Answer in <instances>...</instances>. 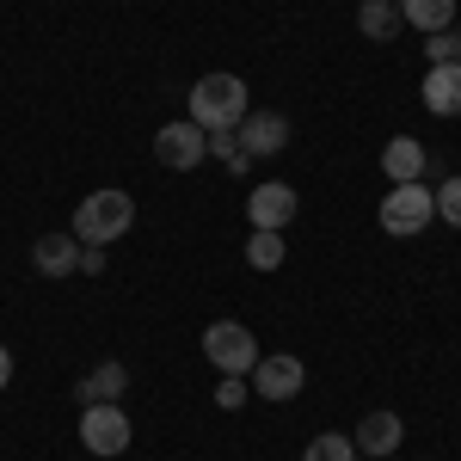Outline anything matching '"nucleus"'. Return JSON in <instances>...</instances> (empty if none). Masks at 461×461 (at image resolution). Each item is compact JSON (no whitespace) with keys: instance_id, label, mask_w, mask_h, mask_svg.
<instances>
[{"instance_id":"obj_23","label":"nucleus","mask_w":461,"mask_h":461,"mask_svg":"<svg viewBox=\"0 0 461 461\" xmlns=\"http://www.w3.org/2000/svg\"><path fill=\"white\" fill-rule=\"evenodd\" d=\"M6 382H13V351L0 345V388H6Z\"/></svg>"},{"instance_id":"obj_2","label":"nucleus","mask_w":461,"mask_h":461,"mask_svg":"<svg viewBox=\"0 0 461 461\" xmlns=\"http://www.w3.org/2000/svg\"><path fill=\"white\" fill-rule=\"evenodd\" d=\"M130 221H136V197L130 191H93L74 210V240L80 247H111L117 234H130Z\"/></svg>"},{"instance_id":"obj_18","label":"nucleus","mask_w":461,"mask_h":461,"mask_svg":"<svg viewBox=\"0 0 461 461\" xmlns=\"http://www.w3.org/2000/svg\"><path fill=\"white\" fill-rule=\"evenodd\" d=\"M302 461H357V443L345 430H326V437H314V443L302 449Z\"/></svg>"},{"instance_id":"obj_13","label":"nucleus","mask_w":461,"mask_h":461,"mask_svg":"<svg viewBox=\"0 0 461 461\" xmlns=\"http://www.w3.org/2000/svg\"><path fill=\"white\" fill-rule=\"evenodd\" d=\"M123 388H130V369H123V363H99V369L80 382V406H117Z\"/></svg>"},{"instance_id":"obj_22","label":"nucleus","mask_w":461,"mask_h":461,"mask_svg":"<svg viewBox=\"0 0 461 461\" xmlns=\"http://www.w3.org/2000/svg\"><path fill=\"white\" fill-rule=\"evenodd\" d=\"M240 400H247V388H240V382H221V388H215V406H221V412H234Z\"/></svg>"},{"instance_id":"obj_20","label":"nucleus","mask_w":461,"mask_h":461,"mask_svg":"<svg viewBox=\"0 0 461 461\" xmlns=\"http://www.w3.org/2000/svg\"><path fill=\"white\" fill-rule=\"evenodd\" d=\"M430 197H437V215L449 228H461V178H443V191H430Z\"/></svg>"},{"instance_id":"obj_12","label":"nucleus","mask_w":461,"mask_h":461,"mask_svg":"<svg viewBox=\"0 0 461 461\" xmlns=\"http://www.w3.org/2000/svg\"><path fill=\"white\" fill-rule=\"evenodd\" d=\"M425 111H437V117H461V62H443V68L425 74Z\"/></svg>"},{"instance_id":"obj_15","label":"nucleus","mask_w":461,"mask_h":461,"mask_svg":"<svg viewBox=\"0 0 461 461\" xmlns=\"http://www.w3.org/2000/svg\"><path fill=\"white\" fill-rule=\"evenodd\" d=\"M393 6H400V19L419 25V32H443V25H456V0H393Z\"/></svg>"},{"instance_id":"obj_14","label":"nucleus","mask_w":461,"mask_h":461,"mask_svg":"<svg viewBox=\"0 0 461 461\" xmlns=\"http://www.w3.org/2000/svg\"><path fill=\"white\" fill-rule=\"evenodd\" d=\"M382 173H388L393 185H412V178L425 173V148L412 142V136H393V142L382 148Z\"/></svg>"},{"instance_id":"obj_4","label":"nucleus","mask_w":461,"mask_h":461,"mask_svg":"<svg viewBox=\"0 0 461 461\" xmlns=\"http://www.w3.org/2000/svg\"><path fill=\"white\" fill-rule=\"evenodd\" d=\"M203 357H210L221 375H252V363H258V339H252L240 320H215L210 332H203Z\"/></svg>"},{"instance_id":"obj_3","label":"nucleus","mask_w":461,"mask_h":461,"mask_svg":"<svg viewBox=\"0 0 461 461\" xmlns=\"http://www.w3.org/2000/svg\"><path fill=\"white\" fill-rule=\"evenodd\" d=\"M430 215H437V197H430V185H393L388 197H382V228H388L393 240H412V234H425Z\"/></svg>"},{"instance_id":"obj_7","label":"nucleus","mask_w":461,"mask_h":461,"mask_svg":"<svg viewBox=\"0 0 461 461\" xmlns=\"http://www.w3.org/2000/svg\"><path fill=\"white\" fill-rule=\"evenodd\" d=\"M80 443H86L93 456H123V449H130V419H123L117 406H86Z\"/></svg>"},{"instance_id":"obj_10","label":"nucleus","mask_w":461,"mask_h":461,"mask_svg":"<svg viewBox=\"0 0 461 461\" xmlns=\"http://www.w3.org/2000/svg\"><path fill=\"white\" fill-rule=\"evenodd\" d=\"M400 437H406L400 412H369L351 443H357V456H388V449H400Z\"/></svg>"},{"instance_id":"obj_1","label":"nucleus","mask_w":461,"mask_h":461,"mask_svg":"<svg viewBox=\"0 0 461 461\" xmlns=\"http://www.w3.org/2000/svg\"><path fill=\"white\" fill-rule=\"evenodd\" d=\"M247 117V80L240 74H203L191 86V123L197 130H240Z\"/></svg>"},{"instance_id":"obj_6","label":"nucleus","mask_w":461,"mask_h":461,"mask_svg":"<svg viewBox=\"0 0 461 461\" xmlns=\"http://www.w3.org/2000/svg\"><path fill=\"white\" fill-rule=\"evenodd\" d=\"M234 136H240V154H247V160H271V154L289 148V117L284 111H247Z\"/></svg>"},{"instance_id":"obj_9","label":"nucleus","mask_w":461,"mask_h":461,"mask_svg":"<svg viewBox=\"0 0 461 461\" xmlns=\"http://www.w3.org/2000/svg\"><path fill=\"white\" fill-rule=\"evenodd\" d=\"M247 215H252V228H271V234H284L289 221H295V185H284V178H271V185H252Z\"/></svg>"},{"instance_id":"obj_11","label":"nucleus","mask_w":461,"mask_h":461,"mask_svg":"<svg viewBox=\"0 0 461 461\" xmlns=\"http://www.w3.org/2000/svg\"><path fill=\"white\" fill-rule=\"evenodd\" d=\"M32 265L43 277H74V265H80V240L74 234H43L32 247Z\"/></svg>"},{"instance_id":"obj_8","label":"nucleus","mask_w":461,"mask_h":461,"mask_svg":"<svg viewBox=\"0 0 461 461\" xmlns=\"http://www.w3.org/2000/svg\"><path fill=\"white\" fill-rule=\"evenodd\" d=\"M302 382H308V369H302V357H289V351L258 357V363H252V388L265 393V400H295Z\"/></svg>"},{"instance_id":"obj_17","label":"nucleus","mask_w":461,"mask_h":461,"mask_svg":"<svg viewBox=\"0 0 461 461\" xmlns=\"http://www.w3.org/2000/svg\"><path fill=\"white\" fill-rule=\"evenodd\" d=\"M247 265H252V271H277V265H284V234H271V228H252Z\"/></svg>"},{"instance_id":"obj_16","label":"nucleus","mask_w":461,"mask_h":461,"mask_svg":"<svg viewBox=\"0 0 461 461\" xmlns=\"http://www.w3.org/2000/svg\"><path fill=\"white\" fill-rule=\"evenodd\" d=\"M400 25H406V19H400L393 0H363V6H357V32L363 37H393Z\"/></svg>"},{"instance_id":"obj_19","label":"nucleus","mask_w":461,"mask_h":461,"mask_svg":"<svg viewBox=\"0 0 461 461\" xmlns=\"http://www.w3.org/2000/svg\"><path fill=\"white\" fill-rule=\"evenodd\" d=\"M425 56H430V68H443V62H461V32H456V25L430 32V37H425Z\"/></svg>"},{"instance_id":"obj_21","label":"nucleus","mask_w":461,"mask_h":461,"mask_svg":"<svg viewBox=\"0 0 461 461\" xmlns=\"http://www.w3.org/2000/svg\"><path fill=\"white\" fill-rule=\"evenodd\" d=\"M74 271H86V277H99L105 271V247H80V265Z\"/></svg>"},{"instance_id":"obj_5","label":"nucleus","mask_w":461,"mask_h":461,"mask_svg":"<svg viewBox=\"0 0 461 461\" xmlns=\"http://www.w3.org/2000/svg\"><path fill=\"white\" fill-rule=\"evenodd\" d=\"M154 160H160V167H173V173H191V167H203V160H210V136H203L191 117L160 123V130H154Z\"/></svg>"}]
</instances>
